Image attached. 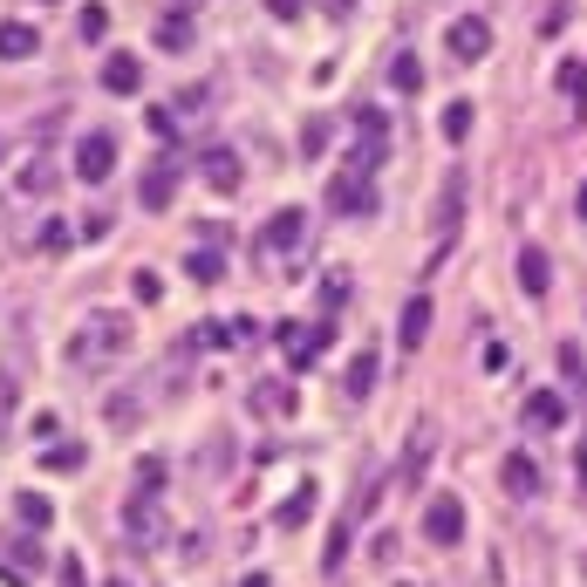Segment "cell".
<instances>
[{
  "label": "cell",
  "mask_w": 587,
  "mask_h": 587,
  "mask_svg": "<svg viewBox=\"0 0 587 587\" xmlns=\"http://www.w3.org/2000/svg\"><path fill=\"white\" fill-rule=\"evenodd\" d=\"M287 349H294V362L308 369V362H321V349H328V328H301V335H294Z\"/></svg>",
  "instance_id": "24"
},
{
  "label": "cell",
  "mask_w": 587,
  "mask_h": 587,
  "mask_svg": "<svg viewBox=\"0 0 587 587\" xmlns=\"http://www.w3.org/2000/svg\"><path fill=\"white\" fill-rule=\"evenodd\" d=\"M403 587H417V581H403Z\"/></svg>",
  "instance_id": "44"
},
{
  "label": "cell",
  "mask_w": 587,
  "mask_h": 587,
  "mask_svg": "<svg viewBox=\"0 0 587 587\" xmlns=\"http://www.w3.org/2000/svg\"><path fill=\"white\" fill-rule=\"evenodd\" d=\"M424 471H431V424H417V431H410L403 465H396V485H403V492H424Z\"/></svg>",
  "instance_id": "10"
},
{
  "label": "cell",
  "mask_w": 587,
  "mask_h": 587,
  "mask_svg": "<svg viewBox=\"0 0 587 587\" xmlns=\"http://www.w3.org/2000/svg\"><path fill=\"white\" fill-rule=\"evenodd\" d=\"M123 533H130L137 547H157V540H164V506H157L151 492H137V499L123 506Z\"/></svg>",
  "instance_id": "8"
},
{
  "label": "cell",
  "mask_w": 587,
  "mask_h": 587,
  "mask_svg": "<svg viewBox=\"0 0 587 587\" xmlns=\"http://www.w3.org/2000/svg\"><path fill=\"white\" fill-rule=\"evenodd\" d=\"M437 130H444L451 144H465V137H471V103H451V110H444V123H437Z\"/></svg>",
  "instance_id": "28"
},
{
  "label": "cell",
  "mask_w": 587,
  "mask_h": 587,
  "mask_svg": "<svg viewBox=\"0 0 587 587\" xmlns=\"http://www.w3.org/2000/svg\"><path fill=\"white\" fill-rule=\"evenodd\" d=\"M35 28L28 21H0V62H21V55H35Z\"/></svg>",
  "instance_id": "19"
},
{
  "label": "cell",
  "mask_w": 587,
  "mask_h": 587,
  "mask_svg": "<svg viewBox=\"0 0 587 587\" xmlns=\"http://www.w3.org/2000/svg\"><path fill=\"white\" fill-rule=\"evenodd\" d=\"M144 123H151L157 137H171V130H178V110H164V103H157V110H151V117H144Z\"/></svg>",
  "instance_id": "35"
},
{
  "label": "cell",
  "mask_w": 587,
  "mask_h": 587,
  "mask_svg": "<svg viewBox=\"0 0 587 587\" xmlns=\"http://www.w3.org/2000/svg\"><path fill=\"white\" fill-rule=\"evenodd\" d=\"M526 424H533V431H560V424H567V396L560 390H533L526 396Z\"/></svg>",
  "instance_id": "15"
},
{
  "label": "cell",
  "mask_w": 587,
  "mask_h": 587,
  "mask_svg": "<svg viewBox=\"0 0 587 587\" xmlns=\"http://www.w3.org/2000/svg\"><path fill=\"white\" fill-rule=\"evenodd\" d=\"M560 376H567V383H581V376H587V362H581V349H560Z\"/></svg>",
  "instance_id": "34"
},
{
  "label": "cell",
  "mask_w": 587,
  "mask_h": 587,
  "mask_svg": "<svg viewBox=\"0 0 587 587\" xmlns=\"http://www.w3.org/2000/svg\"><path fill=\"white\" fill-rule=\"evenodd\" d=\"M41 465H48V471H82V444H55V451H41Z\"/></svg>",
  "instance_id": "30"
},
{
  "label": "cell",
  "mask_w": 587,
  "mask_h": 587,
  "mask_svg": "<svg viewBox=\"0 0 587 587\" xmlns=\"http://www.w3.org/2000/svg\"><path fill=\"white\" fill-rule=\"evenodd\" d=\"M519 287H526L533 301H540V294H553V260L540 253V246H526V253H519Z\"/></svg>",
  "instance_id": "18"
},
{
  "label": "cell",
  "mask_w": 587,
  "mask_h": 587,
  "mask_svg": "<svg viewBox=\"0 0 587 587\" xmlns=\"http://www.w3.org/2000/svg\"><path fill=\"white\" fill-rule=\"evenodd\" d=\"M308 519H314V485H301V492H294V499L280 506V526L294 533V526H308Z\"/></svg>",
  "instance_id": "25"
},
{
  "label": "cell",
  "mask_w": 587,
  "mask_h": 587,
  "mask_svg": "<svg viewBox=\"0 0 587 587\" xmlns=\"http://www.w3.org/2000/svg\"><path fill=\"white\" fill-rule=\"evenodd\" d=\"M82 35H89V41L110 35V7H103V0H89V7H82Z\"/></svg>",
  "instance_id": "31"
},
{
  "label": "cell",
  "mask_w": 587,
  "mask_h": 587,
  "mask_svg": "<svg viewBox=\"0 0 587 587\" xmlns=\"http://www.w3.org/2000/svg\"><path fill=\"white\" fill-rule=\"evenodd\" d=\"M253 410H260V417H287V410H294V390H280V383H260V390H253Z\"/></svg>",
  "instance_id": "23"
},
{
  "label": "cell",
  "mask_w": 587,
  "mask_h": 587,
  "mask_svg": "<svg viewBox=\"0 0 587 587\" xmlns=\"http://www.w3.org/2000/svg\"><path fill=\"white\" fill-rule=\"evenodd\" d=\"M14 519H21L28 533H41V526H48V499H41V492H21V499H14Z\"/></svg>",
  "instance_id": "26"
},
{
  "label": "cell",
  "mask_w": 587,
  "mask_h": 587,
  "mask_svg": "<svg viewBox=\"0 0 587 587\" xmlns=\"http://www.w3.org/2000/svg\"><path fill=\"white\" fill-rule=\"evenodd\" d=\"M390 157V117L383 110H355V130H349V171H376Z\"/></svg>",
  "instance_id": "2"
},
{
  "label": "cell",
  "mask_w": 587,
  "mask_h": 587,
  "mask_svg": "<svg viewBox=\"0 0 587 587\" xmlns=\"http://www.w3.org/2000/svg\"><path fill=\"white\" fill-rule=\"evenodd\" d=\"M390 82H396V89H403V96H417V89H424V62H417V55L403 48V55H396V62H390Z\"/></svg>",
  "instance_id": "22"
},
{
  "label": "cell",
  "mask_w": 587,
  "mask_h": 587,
  "mask_svg": "<svg viewBox=\"0 0 587 587\" xmlns=\"http://www.w3.org/2000/svg\"><path fill=\"white\" fill-rule=\"evenodd\" d=\"M21 185H28V192H48V185H55V171H48V164H28V178H21Z\"/></svg>",
  "instance_id": "36"
},
{
  "label": "cell",
  "mask_w": 587,
  "mask_h": 587,
  "mask_svg": "<svg viewBox=\"0 0 587 587\" xmlns=\"http://www.w3.org/2000/svg\"><path fill=\"white\" fill-rule=\"evenodd\" d=\"M110 171H117V137H110V130H89L76 144V178L82 185H103Z\"/></svg>",
  "instance_id": "6"
},
{
  "label": "cell",
  "mask_w": 587,
  "mask_h": 587,
  "mask_svg": "<svg viewBox=\"0 0 587 587\" xmlns=\"http://www.w3.org/2000/svg\"><path fill=\"white\" fill-rule=\"evenodd\" d=\"M560 96H567V117L581 123V117H587V55L560 62Z\"/></svg>",
  "instance_id": "17"
},
{
  "label": "cell",
  "mask_w": 587,
  "mask_h": 587,
  "mask_svg": "<svg viewBox=\"0 0 587 587\" xmlns=\"http://www.w3.org/2000/svg\"><path fill=\"white\" fill-rule=\"evenodd\" d=\"M465 226V171H444V192H437V239L451 246Z\"/></svg>",
  "instance_id": "9"
},
{
  "label": "cell",
  "mask_w": 587,
  "mask_h": 587,
  "mask_svg": "<svg viewBox=\"0 0 587 587\" xmlns=\"http://www.w3.org/2000/svg\"><path fill=\"white\" fill-rule=\"evenodd\" d=\"M376 369H383V355L362 342V349L349 355V369H342V396H349V403H362V396L376 390Z\"/></svg>",
  "instance_id": "13"
},
{
  "label": "cell",
  "mask_w": 587,
  "mask_h": 587,
  "mask_svg": "<svg viewBox=\"0 0 587 587\" xmlns=\"http://www.w3.org/2000/svg\"><path fill=\"white\" fill-rule=\"evenodd\" d=\"M103 89H110V96H137V89H144V62H137V55H110V62H103Z\"/></svg>",
  "instance_id": "16"
},
{
  "label": "cell",
  "mask_w": 587,
  "mask_h": 587,
  "mask_svg": "<svg viewBox=\"0 0 587 587\" xmlns=\"http://www.w3.org/2000/svg\"><path fill=\"white\" fill-rule=\"evenodd\" d=\"M321 308H328V314L349 308V274H328V280H321Z\"/></svg>",
  "instance_id": "29"
},
{
  "label": "cell",
  "mask_w": 587,
  "mask_h": 587,
  "mask_svg": "<svg viewBox=\"0 0 587 587\" xmlns=\"http://www.w3.org/2000/svg\"><path fill=\"white\" fill-rule=\"evenodd\" d=\"M424 335H431V294H410L403 301V321H396V349H424Z\"/></svg>",
  "instance_id": "12"
},
{
  "label": "cell",
  "mask_w": 587,
  "mask_h": 587,
  "mask_svg": "<svg viewBox=\"0 0 587 587\" xmlns=\"http://www.w3.org/2000/svg\"><path fill=\"white\" fill-rule=\"evenodd\" d=\"M444 55H451V62H485V55H492V21H485V14H458V21L444 28Z\"/></svg>",
  "instance_id": "4"
},
{
  "label": "cell",
  "mask_w": 587,
  "mask_h": 587,
  "mask_svg": "<svg viewBox=\"0 0 587 587\" xmlns=\"http://www.w3.org/2000/svg\"><path fill=\"white\" fill-rule=\"evenodd\" d=\"M424 540L431 547H458L465 540V506L444 492V499H431V512H424Z\"/></svg>",
  "instance_id": "7"
},
{
  "label": "cell",
  "mask_w": 587,
  "mask_h": 587,
  "mask_svg": "<svg viewBox=\"0 0 587 587\" xmlns=\"http://www.w3.org/2000/svg\"><path fill=\"white\" fill-rule=\"evenodd\" d=\"M205 185H212V192H239V157L233 151H212V157H205Z\"/></svg>",
  "instance_id": "21"
},
{
  "label": "cell",
  "mask_w": 587,
  "mask_h": 587,
  "mask_svg": "<svg viewBox=\"0 0 587 587\" xmlns=\"http://www.w3.org/2000/svg\"><path fill=\"white\" fill-rule=\"evenodd\" d=\"M0 157H7V137H0Z\"/></svg>",
  "instance_id": "42"
},
{
  "label": "cell",
  "mask_w": 587,
  "mask_h": 587,
  "mask_svg": "<svg viewBox=\"0 0 587 587\" xmlns=\"http://www.w3.org/2000/svg\"><path fill=\"white\" fill-rule=\"evenodd\" d=\"M185 267H192V280H219L226 274V253H212V246H198L192 260H185Z\"/></svg>",
  "instance_id": "27"
},
{
  "label": "cell",
  "mask_w": 587,
  "mask_h": 587,
  "mask_svg": "<svg viewBox=\"0 0 587 587\" xmlns=\"http://www.w3.org/2000/svg\"><path fill=\"white\" fill-rule=\"evenodd\" d=\"M308 246V212L301 205H280L274 219L260 226V260H294Z\"/></svg>",
  "instance_id": "3"
},
{
  "label": "cell",
  "mask_w": 587,
  "mask_h": 587,
  "mask_svg": "<svg viewBox=\"0 0 587 587\" xmlns=\"http://www.w3.org/2000/svg\"><path fill=\"white\" fill-rule=\"evenodd\" d=\"M239 587H274V581H267V574H246V581H239Z\"/></svg>",
  "instance_id": "41"
},
{
  "label": "cell",
  "mask_w": 587,
  "mask_h": 587,
  "mask_svg": "<svg viewBox=\"0 0 587 587\" xmlns=\"http://www.w3.org/2000/svg\"><path fill=\"white\" fill-rule=\"evenodd\" d=\"M328 212H349V219H362V212H376V185H369V171H335L328 178Z\"/></svg>",
  "instance_id": "5"
},
{
  "label": "cell",
  "mask_w": 587,
  "mask_h": 587,
  "mask_svg": "<svg viewBox=\"0 0 587 587\" xmlns=\"http://www.w3.org/2000/svg\"><path fill=\"white\" fill-rule=\"evenodd\" d=\"M157 48H171V55L192 48V14H185V7H171V14L157 21Z\"/></svg>",
  "instance_id": "20"
},
{
  "label": "cell",
  "mask_w": 587,
  "mask_h": 587,
  "mask_svg": "<svg viewBox=\"0 0 587 587\" xmlns=\"http://www.w3.org/2000/svg\"><path fill=\"white\" fill-rule=\"evenodd\" d=\"M110 587H130V581H110Z\"/></svg>",
  "instance_id": "43"
},
{
  "label": "cell",
  "mask_w": 587,
  "mask_h": 587,
  "mask_svg": "<svg viewBox=\"0 0 587 587\" xmlns=\"http://www.w3.org/2000/svg\"><path fill=\"white\" fill-rule=\"evenodd\" d=\"M301 151H308V157H321V151H328V123H321V117H314L308 130H301Z\"/></svg>",
  "instance_id": "33"
},
{
  "label": "cell",
  "mask_w": 587,
  "mask_h": 587,
  "mask_svg": "<svg viewBox=\"0 0 587 587\" xmlns=\"http://www.w3.org/2000/svg\"><path fill=\"white\" fill-rule=\"evenodd\" d=\"M62 587H89L82 581V560H69V553H62Z\"/></svg>",
  "instance_id": "38"
},
{
  "label": "cell",
  "mask_w": 587,
  "mask_h": 587,
  "mask_svg": "<svg viewBox=\"0 0 587 587\" xmlns=\"http://www.w3.org/2000/svg\"><path fill=\"white\" fill-rule=\"evenodd\" d=\"M117 355H130V321L123 314H89L76 335H69V362L76 369H103Z\"/></svg>",
  "instance_id": "1"
},
{
  "label": "cell",
  "mask_w": 587,
  "mask_h": 587,
  "mask_svg": "<svg viewBox=\"0 0 587 587\" xmlns=\"http://www.w3.org/2000/svg\"><path fill=\"white\" fill-rule=\"evenodd\" d=\"M130 287H137V301H157V294H164V280H157V274H137Z\"/></svg>",
  "instance_id": "37"
},
{
  "label": "cell",
  "mask_w": 587,
  "mask_h": 587,
  "mask_svg": "<svg viewBox=\"0 0 587 587\" xmlns=\"http://www.w3.org/2000/svg\"><path fill=\"white\" fill-rule=\"evenodd\" d=\"M499 485H506L512 499H540V465H533V451H506V458H499Z\"/></svg>",
  "instance_id": "11"
},
{
  "label": "cell",
  "mask_w": 587,
  "mask_h": 587,
  "mask_svg": "<svg viewBox=\"0 0 587 587\" xmlns=\"http://www.w3.org/2000/svg\"><path fill=\"white\" fill-rule=\"evenodd\" d=\"M267 14H280V21H294V14H301V0H267Z\"/></svg>",
  "instance_id": "39"
},
{
  "label": "cell",
  "mask_w": 587,
  "mask_h": 587,
  "mask_svg": "<svg viewBox=\"0 0 587 587\" xmlns=\"http://www.w3.org/2000/svg\"><path fill=\"white\" fill-rule=\"evenodd\" d=\"M7 560H14V574H35V567H41V547H35V540H14Z\"/></svg>",
  "instance_id": "32"
},
{
  "label": "cell",
  "mask_w": 587,
  "mask_h": 587,
  "mask_svg": "<svg viewBox=\"0 0 587 587\" xmlns=\"http://www.w3.org/2000/svg\"><path fill=\"white\" fill-rule=\"evenodd\" d=\"M171 198H178V171H171V164H151L144 185H137V205H144V212H164Z\"/></svg>",
  "instance_id": "14"
},
{
  "label": "cell",
  "mask_w": 587,
  "mask_h": 587,
  "mask_svg": "<svg viewBox=\"0 0 587 587\" xmlns=\"http://www.w3.org/2000/svg\"><path fill=\"white\" fill-rule=\"evenodd\" d=\"M574 212H581V219H587V178H581V192H574Z\"/></svg>",
  "instance_id": "40"
}]
</instances>
